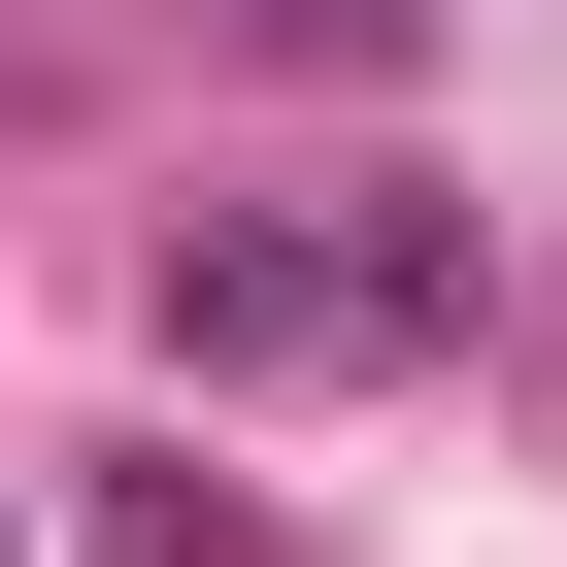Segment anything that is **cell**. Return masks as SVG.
<instances>
[{"mask_svg":"<svg viewBox=\"0 0 567 567\" xmlns=\"http://www.w3.org/2000/svg\"><path fill=\"white\" fill-rule=\"evenodd\" d=\"M467 301H501L467 200H334V234H301V200H200V234H167V368H401V334H467Z\"/></svg>","mask_w":567,"mask_h":567,"instance_id":"obj_1","label":"cell"},{"mask_svg":"<svg viewBox=\"0 0 567 567\" xmlns=\"http://www.w3.org/2000/svg\"><path fill=\"white\" fill-rule=\"evenodd\" d=\"M101 567H267V501H200V467H134V501H101Z\"/></svg>","mask_w":567,"mask_h":567,"instance_id":"obj_2","label":"cell"},{"mask_svg":"<svg viewBox=\"0 0 567 567\" xmlns=\"http://www.w3.org/2000/svg\"><path fill=\"white\" fill-rule=\"evenodd\" d=\"M234 34H301V68H401V34H434V0H234Z\"/></svg>","mask_w":567,"mask_h":567,"instance_id":"obj_3","label":"cell"}]
</instances>
